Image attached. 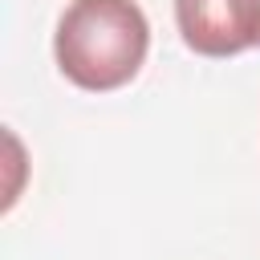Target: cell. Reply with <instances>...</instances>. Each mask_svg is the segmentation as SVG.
I'll return each mask as SVG.
<instances>
[{"label":"cell","instance_id":"obj_1","mask_svg":"<svg viewBox=\"0 0 260 260\" xmlns=\"http://www.w3.org/2000/svg\"><path fill=\"white\" fill-rule=\"evenodd\" d=\"M146 49L150 24L138 0H69L53 32L61 77L89 93L130 85L146 61Z\"/></svg>","mask_w":260,"mask_h":260},{"label":"cell","instance_id":"obj_2","mask_svg":"<svg viewBox=\"0 0 260 260\" xmlns=\"http://www.w3.org/2000/svg\"><path fill=\"white\" fill-rule=\"evenodd\" d=\"M175 24L199 57L260 49V0H175Z\"/></svg>","mask_w":260,"mask_h":260}]
</instances>
